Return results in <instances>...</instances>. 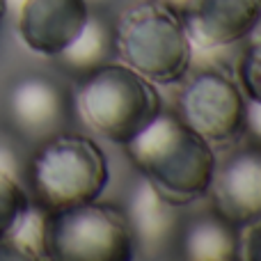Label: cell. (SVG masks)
I'll return each instance as SVG.
<instances>
[{"mask_svg":"<svg viewBox=\"0 0 261 261\" xmlns=\"http://www.w3.org/2000/svg\"><path fill=\"white\" fill-rule=\"evenodd\" d=\"M115 58L153 85L184 81L193 64V41L179 9L163 0L126 7L113 23Z\"/></svg>","mask_w":261,"mask_h":261,"instance_id":"3","label":"cell"},{"mask_svg":"<svg viewBox=\"0 0 261 261\" xmlns=\"http://www.w3.org/2000/svg\"><path fill=\"white\" fill-rule=\"evenodd\" d=\"M193 48L220 50L254 35L261 0H188L179 9Z\"/></svg>","mask_w":261,"mask_h":261,"instance_id":"9","label":"cell"},{"mask_svg":"<svg viewBox=\"0 0 261 261\" xmlns=\"http://www.w3.org/2000/svg\"><path fill=\"white\" fill-rule=\"evenodd\" d=\"M7 12H9V0H0V25H3Z\"/></svg>","mask_w":261,"mask_h":261,"instance_id":"18","label":"cell"},{"mask_svg":"<svg viewBox=\"0 0 261 261\" xmlns=\"http://www.w3.org/2000/svg\"><path fill=\"white\" fill-rule=\"evenodd\" d=\"M46 257L53 261H130L135 243L126 211L99 199L48 211Z\"/></svg>","mask_w":261,"mask_h":261,"instance_id":"5","label":"cell"},{"mask_svg":"<svg viewBox=\"0 0 261 261\" xmlns=\"http://www.w3.org/2000/svg\"><path fill=\"white\" fill-rule=\"evenodd\" d=\"M163 3L172 5V7H174V9H181V7H184V5H186V3H188V0H163Z\"/></svg>","mask_w":261,"mask_h":261,"instance_id":"20","label":"cell"},{"mask_svg":"<svg viewBox=\"0 0 261 261\" xmlns=\"http://www.w3.org/2000/svg\"><path fill=\"white\" fill-rule=\"evenodd\" d=\"M179 250L188 261H239V227L211 208L181 222Z\"/></svg>","mask_w":261,"mask_h":261,"instance_id":"12","label":"cell"},{"mask_svg":"<svg viewBox=\"0 0 261 261\" xmlns=\"http://www.w3.org/2000/svg\"><path fill=\"white\" fill-rule=\"evenodd\" d=\"M239 87L243 90L245 99L261 103V35L254 37L243 48L236 64Z\"/></svg>","mask_w":261,"mask_h":261,"instance_id":"15","label":"cell"},{"mask_svg":"<svg viewBox=\"0 0 261 261\" xmlns=\"http://www.w3.org/2000/svg\"><path fill=\"white\" fill-rule=\"evenodd\" d=\"M73 108L92 133L124 147L163 113V99L151 81L110 60L76 78Z\"/></svg>","mask_w":261,"mask_h":261,"instance_id":"2","label":"cell"},{"mask_svg":"<svg viewBox=\"0 0 261 261\" xmlns=\"http://www.w3.org/2000/svg\"><path fill=\"white\" fill-rule=\"evenodd\" d=\"M87 5H90L92 9H99V7H106V5H110L113 0H85Z\"/></svg>","mask_w":261,"mask_h":261,"instance_id":"19","label":"cell"},{"mask_svg":"<svg viewBox=\"0 0 261 261\" xmlns=\"http://www.w3.org/2000/svg\"><path fill=\"white\" fill-rule=\"evenodd\" d=\"M32 199L18 184L16 174L0 165V250L7 248L32 208Z\"/></svg>","mask_w":261,"mask_h":261,"instance_id":"14","label":"cell"},{"mask_svg":"<svg viewBox=\"0 0 261 261\" xmlns=\"http://www.w3.org/2000/svg\"><path fill=\"white\" fill-rule=\"evenodd\" d=\"M90 12L85 0H21L16 30L32 53L55 60L81 35Z\"/></svg>","mask_w":261,"mask_h":261,"instance_id":"10","label":"cell"},{"mask_svg":"<svg viewBox=\"0 0 261 261\" xmlns=\"http://www.w3.org/2000/svg\"><path fill=\"white\" fill-rule=\"evenodd\" d=\"M124 149L140 176L167 202L188 206L208 195L216 149L179 115L161 113Z\"/></svg>","mask_w":261,"mask_h":261,"instance_id":"1","label":"cell"},{"mask_svg":"<svg viewBox=\"0 0 261 261\" xmlns=\"http://www.w3.org/2000/svg\"><path fill=\"white\" fill-rule=\"evenodd\" d=\"M211 206L234 227L261 218V147H236L216 165L211 181Z\"/></svg>","mask_w":261,"mask_h":261,"instance_id":"8","label":"cell"},{"mask_svg":"<svg viewBox=\"0 0 261 261\" xmlns=\"http://www.w3.org/2000/svg\"><path fill=\"white\" fill-rule=\"evenodd\" d=\"M115 60V30L113 23L99 12L92 9L85 28L81 35L71 41L69 48L55 58V62L64 69L67 73L81 78L85 73L94 71L96 67Z\"/></svg>","mask_w":261,"mask_h":261,"instance_id":"13","label":"cell"},{"mask_svg":"<svg viewBox=\"0 0 261 261\" xmlns=\"http://www.w3.org/2000/svg\"><path fill=\"white\" fill-rule=\"evenodd\" d=\"M5 113L9 126L18 138L39 144L50 135L64 130L71 103L67 92L53 78L25 76L9 87Z\"/></svg>","mask_w":261,"mask_h":261,"instance_id":"7","label":"cell"},{"mask_svg":"<svg viewBox=\"0 0 261 261\" xmlns=\"http://www.w3.org/2000/svg\"><path fill=\"white\" fill-rule=\"evenodd\" d=\"M243 135H248L250 144L261 147V103H257V101H248V103H245Z\"/></svg>","mask_w":261,"mask_h":261,"instance_id":"17","label":"cell"},{"mask_svg":"<svg viewBox=\"0 0 261 261\" xmlns=\"http://www.w3.org/2000/svg\"><path fill=\"white\" fill-rule=\"evenodd\" d=\"M239 234V261H261V218L241 227Z\"/></svg>","mask_w":261,"mask_h":261,"instance_id":"16","label":"cell"},{"mask_svg":"<svg viewBox=\"0 0 261 261\" xmlns=\"http://www.w3.org/2000/svg\"><path fill=\"white\" fill-rule=\"evenodd\" d=\"M28 176L37 204L46 211H62L99 199L108 186L110 167L96 140L60 130L39 142Z\"/></svg>","mask_w":261,"mask_h":261,"instance_id":"4","label":"cell"},{"mask_svg":"<svg viewBox=\"0 0 261 261\" xmlns=\"http://www.w3.org/2000/svg\"><path fill=\"white\" fill-rule=\"evenodd\" d=\"M243 90L218 69L195 71L176 96V115L213 149L234 147L245 126Z\"/></svg>","mask_w":261,"mask_h":261,"instance_id":"6","label":"cell"},{"mask_svg":"<svg viewBox=\"0 0 261 261\" xmlns=\"http://www.w3.org/2000/svg\"><path fill=\"white\" fill-rule=\"evenodd\" d=\"M126 218L133 231L135 254L163 257L167 250L174 248V243H179L184 222L179 216V206L161 197L144 179L130 195Z\"/></svg>","mask_w":261,"mask_h":261,"instance_id":"11","label":"cell"}]
</instances>
